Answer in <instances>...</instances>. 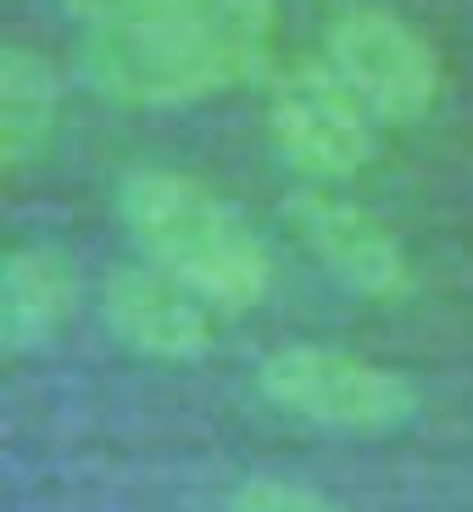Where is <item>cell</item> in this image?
<instances>
[{
	"label": "cell",
	"mask_w": 473,
	"mask_h": 512,
	"mask_svg": "<svg viewBox=\"0 0 473 512\" xmlns=\"http://www.w3.org/2000/svg\"><path fill=\"white\" fill-rule=\"evenodd\" d=\"M273 28L279 0H128L84 28L78 67L117 106H190L251 84Z\"/></svg>",
	"instance_id": "obj_1"
},
{
	"label": "cell",
	"mask_w": 473,
	"mask_h": 512,
	"mask_svg": "<svg viewBox=\"0 0 473 512\" xmlns=\"http://www.w3.org/2000/svg\"><path fill=\"white\" fill-rule=\"evenodd\" d=\"M117 212L156 268L195 284L218 312L240 318L268 295V245L240 206L223 201L212 184L173 173V167H134L117 190Z\"/></svg>",
	"instance_id": "obj_2"
},
{
	"label": "cell",
	"mask_w": 473,
	"mask_h": 512,
	"mask_svg": "<svg viewBox=\"0 0 473 512\" xmlns=\"http://www.w3.org/2000/svg\"><path fill=\"white\" fill-rule=\"evenodd\" d=\"M357 90L329 56H295L268 73V134L279 156L312 184H340L373 162L379 140Z\"/></svg>",
	"instance_id": "obj_3"
},
{
	"label": "cell",
	"mask_w": 473,
	"mask_h": 512,
	"mask_svg": "<svg viewBox=\"0 0 473 512\" xmlns=\"http://www.w3.org/2000/svg\"><path fill=\"white\" fill-rule=\"evenodd\" d=\"M256 384L279 412L346 435H384L418 418V384L334 346H279Z\"/></svg>",
	"instance_id": "obj_4"
},
{
	"label": "cell",
	"mask_w": 473,
	"mask_h": 512,
	"mask_svg": "<svg viewBox=\"0 0 473 512\" xmlns=\"http://www.w3.org/2000/svg\"><path fill=\"white\" fill-rule=\"evenodd\" d=\"M323 56L368 101V112L390 128L423 123L440 101V84H446L440 51L429 45V34L412 28L407 17L384 12V6L340 12L323 34Z\"/></svg>",
	"instance_id": "obj_5"
},
{
	"label": "cell",
	"mask_w": 473,
	"mask_h": 512,
	"mask_svg": "<svg viewBox=\"0 0 473 512\" xmlns=\"http://www.w3.org/2000/svg\"><path fill=\"white\" fill-rule=\"evenodd\" d=\"M284 223L346 290L368 295V301H407L418 290L412 256L401 251V240L373 218L368 206L307 184V190H295L284 201Z\"/></svg>",
	"instance_id": "obj_6"
},
{
	"label": "cell",
	"mask_w": 473,
	"mask_h": 512,
	"mask_svg": "<svg viewBox=\"0 0 473 512\" xmlns=\"http://www.w3.org/2000/svg\"><path fill=\"white\" fill-rule=\"evenodd\" d=\"M101 318L117 346L145 362H201L212 351V301L179 273L134 262L112 268L101 284Z\"/></svg>",
	"instance_id": "obj_7"
},
{
	"label": "cell",
	"mask_w": 473,
	"mask_h": 512,
	"mask_svg": "<svg viewBox=\"0 0 473 512\" xmlns=\"http://www.w3.org/2000/svg\"><path fill=\"white\" fill-rule=\"evenodd\" d=\"M78 312V268L56 245H17L0 268V351L28 357L51 346Z\"/></svg>",
	"instance_id": "obj_8"
},
{
	"label": "cell",
	"mask_w": 473,
	"mask_h": 512,
	"mask_svg": "<svg viewBox=\"0 0 473 512\" xmlns=\"http://www.w3.org/2000/svg\"><path fill=\"white\" fill-rule=\"evenodd\" d=\"M62 117V84L56 67L28 45L0 51V173H23L45 156Z\"/></svg>",
	"instance_id": "obj_9"
},
{
	"label": "cell",
	"mask_w": 473,
	"mask_h": 512,
	"mask_svg": "<svg viewBox=\"0 0 473 512\" xmlns=\"http://www.w3.org/2000/svg\"><path fill=\"white\" fill-rule=\"evenodd\" d=\"M229 512H340V507H334L323 490H312V485L256 474V479H245V485L229 496Z\"/></svg>",
	"instance_id": "obj_10"
},
{
	"label": "cell",
	"mask_w": 473,
	"mask_h": 512,
	"mask_svg": "<svg viewBox=\"0 0 473 512\" xmlns=\"http://www.w3.org/2000/svg\"><path fill=\"white\" fill-rule=\"evenodd\" d=\"M73 17H84V23H101V17H112V12H123L128 0H62Z\"/></svg>",
	"instance_id": "obj_11"
}]
</instances>
